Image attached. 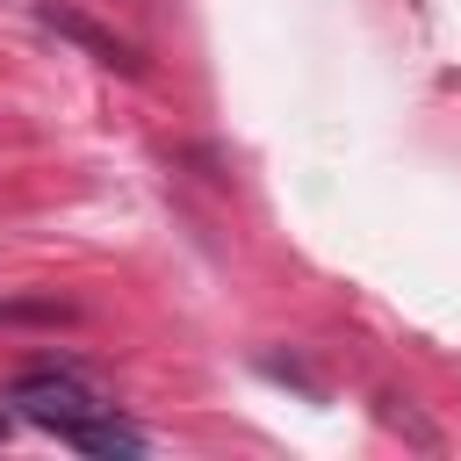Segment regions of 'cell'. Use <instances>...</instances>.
<instances>
[{
    "label": "cell",
    "instance_id": "cell-1",
    "mask_svg": "<svg viewBox=\"0 0 461 461\" xmlns=\"http://www.w3.org/2000/svg\"><path fill=\"white\" fill-rule=\"evenodd\" d=\"M7 403H14V418L43 425V432H58V439H72L86 418H101V411H108V403L72 375V367H36V375L7 382Z\"/></svg>",
    "mask_w": 461,
    "mask_h": 461
},
{
    "label": "cell",
    "instance_id": "cell-3",
    "mask_svg": "<svg viewBox=\"0 0 461 461\" xmlns=\"http://www.w3.org/2000/svg\"><path fill=\"white\" fill-rule=\"evenodd\" d=\"M65 447H79V454H144V432H137V425H122V418H115V403H108V411H101V418H86Z\"/></svg>",
    "mask_w": 461,
    "mask_h": 461
},
{
    "label": "cell",
    "instance_id": "cell-2",
    "mask_svg": "<svg viewBox=\"0 0 461 461\" xmlns=\"http://www.w3.org/2000/svg\"><path fill=\"white\" fill-rule=\"evenodd\" d=\"M36 22H43V29H58V36H72L86 58H101V65H115V72H130V79L144 72V58H137L122 36H108L101 22H86V14H72V7H58V0H43V7H36Z\"/></svg>",
    "mask_w": 461,
    "mask_h": 461
},
{
    "label": "cell",
    "instance_id": "cell-4",
    "mask_svg": "<svg viewBox=\"0 0 461 461\" xmlns=\"http://www.w3.org/2000/svg\"><path fill=\"white\" fill-rule=\"evenodd\" d=\"M22 317H43V324H65V317H72V303H58V295H36V303H0V324H22Z\"/></svg>",
    "mask_w": 461,
    "mask_h": 461
}]
</instances>
